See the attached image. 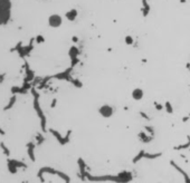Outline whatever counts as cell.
Here are the masks:
<instances>
[{"label": "cell", "mask_w": 190, "mask_h": 183, "mask_svg": "<svg viewBox=\"0 0 190 183\" xmlns=\"http://www.w3.org/2000/svg\"><path fill=\"white\" fill-rule=\"evenodd\" d=\"M132 95H133L134 99H141L142 96H143V92H142V89L136 88V89H134V91H133Z\"/></svg>", "instance_id": "cell-4"}, {"label": "cell", "mask_w": 190, "mask_h": 183, "mask_svg": "<svg viewBox=\"0 0 190 183\" xmlns=\"http://www.w3.org/2000/svg\"><path fill=\"white\" fill-rule=\"evenodd\" d=\"M11 8V0H0V26L6 25L10 20Z\"/></svg>", "instance_id": "cell-1"}, {"label": "cell", "mask_w": 190, "mask_h": 183, "mask_svg": "<svg viewBox=\"0 0 190 183\" xmlns=\"http://www.w3.org/2000/svg\"><path fill=\"white\" fill-rule=\"evenodd\" d=\"M63 24V18L62 16L54 13V15H50L48 17V25L50 26L51 28H58L61 27Z\"/></svg>", "instance_id": "cell-2"}, {"label": "cell", "mask_w": 190, "mask_h": 183, "mask_svg": "<svg viewBox=\"0 0 190 183\" xmlns=\"http://www.w3.org/2000/svg\"><path fill=\"white\" fill-rule=\"evenodd\" d=\"M98 112H100V114L102 115L103 117H110V116H112V114H113L114 109L111 105L106 104V105L101 106L100 109H98Z\"/></svg>", "instance_id": "cell-3"}]
</instances>
